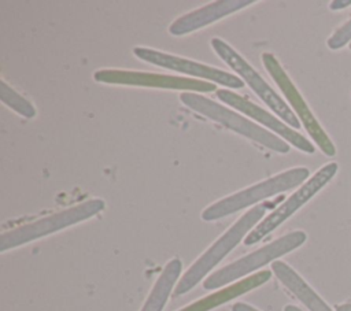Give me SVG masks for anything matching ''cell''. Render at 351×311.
<instances>
[{"instance_id":"cell-4","label":"cell","mask_w":351,"mask_h":311,"mask_svg":"<svg viewBox=\"0 0 351 311\" xmlns=\"http://www.w3.org/2000/svg\"><path fill=\"white\" fill-rule=\"evenodd\" d=\"M104 206L106 204L101 199H90L74 207L37 219L32 223H26L16 229L4 232L0 236V251L4 252L7 249L27 244L30 241L45 237L71 225L86 221L99 214L100 211H103Z\"/></svg>"},{"instance_id":"cell-14","label":"cell","mask_w":351,"mask_h":311,"mask_svg":"<svg viewBox=\"0 0 351 311\" xmlns=\"http://www.w3.org/2000/svg\"><path fill=\"white\" fill-rule=\"evenodd\" d=\"M271 270L280 282L310 311H333L324 299H321L319 295L285 262H273Z\"/></svg>"},{"instance_id":"cell-6","label":"cell","mask_w":351,"mask_h":311,"mask_svg":"<svg viewBox=\"0 0 351 311\" xmlns=\"http://www.w3.org/2000/svg\"><path fill=\"white\" fill-rule=\"evenodd\" d=\"M211 47L221 60H223L234 73L240 75L243 82H245L251 90L287 125L292 129L300 127V121L295 112L287 105V103L274 92V89L261 77V74L228 42L222 38H211Z\"/></svg>"},{"instance_id":"cell-13","label":"cell","mask_w":351,"mask_h":311,"mask_svg":"<svg viewBox=\"0 0 351 311\" xmlns=\"http://www.w3.org/2000/svg\"><path fill=\"white\" fill-rule=\"evenodd\" d=\"M270 277H271V271H269V270L259 271V273L252 274L241 281H237L226 288H222L221 290L211 293V295L181 308L180 311H210L218 306H222V304L266 284L270 279Z\"/></svg>"},{"instance_id":"cell-9","label":"cell","mask_w":351,"mask_h":311,"mask_svg":"<svg viewBox=\"0 0 351 311\" xmlns=\"http://www.w3.org/2000/svg\"><path fill=\"white\" fill-rule=\"evenodd\" d=\"M93 78L101 84L125 85V86H144V88H160V89H181L196 92H213L215 85L207 81H199L186 77L165 75L156 73L103 69L93 73Z\"/></svg>"},{"instance_id":"cell-2","label":"cell","mask_w":351,"mask_h":311,"mask_svg":"<svg viewBox=\"0 0 351 311\" xmlns=\"http://www.w3.org/2000/svg\"><path fill=\"white\" fill-rule=\"evenodd\" d=\"M308 175L310 171L307 167H292L289 170H285L277 175H273L265 181H261L252 186L241 189L230 196H226L213 203L203 210L202 219L206 222H211L232 215L245 207L256 204L261 200L276 196L300 185L307 179Z\"/></svg>"},{"instance_id":"cell-18","label":"cell","mask_w":351,"mask_h":311,"mask_svg":"<svg viewBox=\"0 0 351 311\" xmlns=\"http://www.w3.org/2000/svg\"><path fill=\"white\" fill-rule=\"evenodd\" d=\"M348 5H351V0H335V1H330L329 8L330 10H343Z\"/></svg>"},{"instance_id":"cell-12","label":"cell","mask_w":351,"mask_h":311,"mask_svg":"<svg viewBox=\"0 0 351 311\" xmlns=\"http://www.w3.org/2000/svg\"><path fill=\"white\" fill-rule=\"evenodd\" d=\"M255 0H219L213 1L207 5H203L197 10L186 12L173 21L169 26V33L171 36H184L192 32H196L213 22H217L236 11H240L251 4Z\"/></svg>"},{"instance_id":"cell-20","label":"cell","mask_w":351,"mask_h":311,"mask_svg":"<svg viewBox=\"0 0 351 311\" xmlns=\"http://www.w3.org/2000/svg\"><path fill=\"white\" fill-rule=\"evenodd\" d=\"M336 311H351V303L339 304V306L336 307Z\"/></svg>"},{"instance_id":"cell-1","label":"cell","mask_w":351,"mask_h":311,"mask_svg":"<svg viewBox=\"0 0 351 311\" xmlns=\"http://www.w3.org/2000/svg\"><path fill=\"white\" fill-rule=\"evenodd\" d=\"M280 200L281 197L276 199L274 201L256 204L244 215H241L206 252L200 255L197 260L193 262V264L186 270V273L176 285L174 295L181 296L189 292L199 281H202L210 270H213L243 238L247 237L250 230L254 229L256 223L263 218V215Z\"/></svg>"},{"instance_id":"cell-8","label":"cell","mask_w":351,"mask_h":311,"mask_svg":"<svg viewBox=\"0 0 351 311\" xmlns=\"http://www.w3.org/2000/svg\"><path fill=\"white\" fill-rule=\"evenodd\" d=\"M261 58H262V62H263L269 75L277 84L281 93L288 100L289 105L295 111V115L302 122V125L307 130L308 136L313 138V141L317 144V147L322 151V153H325L329 158L335 156L336 155L335 144L332 142V140L329 138V136L326 134V132L324 130L321 123L317 121L313 111L304 101L303 96L300 95V92L298 90V88L295 86V84L287 74V71L282 69V66L277 60V58L270 52L262 53Z\"/></svg>"},{"instance_id":"cell-21","label":"cell","mask_w":351,"mask_h":311,"mask_svg":"<svg viewBox=\"0 0 351 311\" xmlns=\"http://www.w3.org/2000/svg\"><path fill=\"white\" fill-rule=\"evenodd\" d=\"M284 311H302L299 307H296V306H292V304H288V306H285L284 307Z\"/></svg>"},{"instance_id":"cell-15","label":"cell","mask_w":351,"mask_h":311,"mask_svg":"<svg viewBox=\"0 0 351 311\" xmlns=\"http://www.w3.org/2000/svg\"><path fill=\"white\" fill-rule=\"evenodd\" d=\"M181 260L174 258L171 259L165 269L162 270L160 275L158 277L155 285L152 286L141 311H162L166 306V301L181 274Z\"/></svg>"},{"instance_id":"cell-22","label":"cell","mask_w":351,"mask_h":311,"mask_svg":"<svg viewBox=\"0 0 351 311\" xmlns=\"http://www.w3.org/2000/svg\"><path fill=\"white\" fill-rule=\"evenodd\" d=\"M350 49H351V42H350Z\"/></svg>"},{"instance_id":"cell-16","label":"cell","mask_w":351,"mask_h":311,"mask_svg":"<svg viewBox=\"0 0 351 311\" xmlns=\"http://www.w3.org/2000/svg\"><path fill=\"white\" fill-rule=\"evenodd\" d=\"M0 99H1L3 104L10 107L19 115H22L25 118L36 116L34 105L4 81L0 82Z\"/></svg>"},{"instance_id":"cell-11","label":"cell","mask_w":351,"mask_h":311,"mask_svg":"<svg viewBox=\"0 0 351 311\" xmlns=\"http://www.w3.org/2000/svg\"><path fill=\"white\" fill-rule=\"evenodd\" d=\"M217 96L221 101L226 103L232 108L240 111L241 114H245L247 116L252 118L258 123H261L265 127L270 129L271 132L277 133L281 138H284V141L289 142L296 149H299L302 152H306V153H313L315 151L313 142H310L304 136L298 133L291 126L285 125L282 121H280L277 116L267 112L266 110H263L258 104H255V103L247 100L245 97L232 92L230 89H219V90H217Z\"/></svg>"},{"instance_id":"cell-3","label":"cell","mask_w":351,"mask_h":311,"mask_svg":"<svg viewBox=\"0 0 351 311\" xmlns=\"http://www.w3.org/2000/svg\"><path fill=\"white\" fill-rule=\"evenodd\" d=\"M180 100L188 108L204 115L211 121H215L217 123L225 126L229 130H233L240 136H244L251 141H255L278 153L289 152V144L287 141L281 140L274 133L261 127L259 125H255L252 121L241 116L240 114L215 103L211 99L197 93L184 92L180 95Z\"/></svg>"},{"instance_id":"cell-5","label":"cell","mask_w":351,"mask_h":311,"mask_svg":"<svg viewBox=\"0 0 351 311\" xmlns=\"http://www.w3.org/2000/svg\"><path fill=\"white\" fill-rule=\"evenodd\" d=\"M306 240H307V234L303 230H295V232L287 233L285 236H281L280 238L266 244L265 247L213 273L203 281V288L217 289L232 281H236L270 262H276V259L303 245Z\"/></svg>"},{"instance_id":"cell-17","label":"cell","mask_w":351,"mask_h":311,"mask_svg":"<svg viewBox=\"0 0 351 311\" xmlns=\"http://www.w3.org/2000/svg\"><path fill=\"white\" fill-rule=\"evenodd\" d=\"M347 42H351V19L332 33V36L326 41V45L329 49L337 51L343 48Z\"/></svg>"},{"instance_id":"cell-19","label":"cell","mask_w":351,"mask_h":311,"mask_svg":"<svg viewBox=\"0 0 351 311\" xmlns=\"http://www.w3.org/2000/svg\"><path fill=\"white\" fill-rule=\"evenodd\" d=\"M232 311H259L255 307H251L250 304L245 303H234L232 306Z\"/></svg>"},{"instance_id":"cell-10","label":"cell","mask_w":351,"mask_h":311,"mask_svg":"<svg viewBox=\"0 0 351 311\" xmlns=\"http://www.w3.org/2000/svg\"><path fill=\"white\" fill-rule=\"evenodd\" d=\"M133 55L144 62H148L151 64L167 69V70H174L178 73L189 74L193 77H200L207 81H213L215 84L228 86L230 89H240L244 86V82L240 77L230 74L225 70L207 66L186 58L165 53L158 49L147 48V47H134L133 48Z\"/></svg>"},{"instance_id":"cell-7","label":"cell","mask_w":351,"mask_h":311,"mask_svg":"<svg viewBox=\"0 0 351 311\" xmlns=\"http://www.w3.org/2000/svg\"><path fill=\"white\" fill-rule=\"evenodd\" d=\"M339 164L330 162L318 169L313 177H310L303 185L293 192L282 204H280L273 212H270L262 222H259L244 238L245 245H252L261 241L263 237L276 230L282 222L292 216L300 207H303L310 199H313L337 173Z\"/></svg>"}]
</instances>
